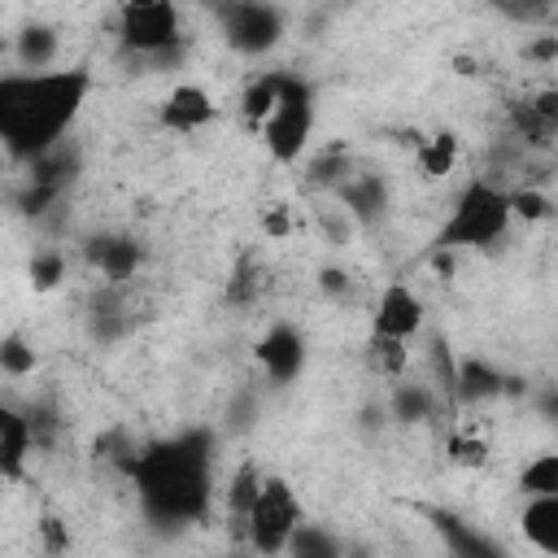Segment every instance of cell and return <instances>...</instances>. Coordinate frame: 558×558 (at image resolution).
<instances>
[{
    "label": "cell",
    "instance_id": "cell-16",
    "mask_svg": "<svg viewBox=\"0 0 558 558\" xmlns=\"http://www.w3.org/2000/svg\"><path fill=\"white\" fill-rule=\"evenodd\" d=\"M440 405H449V401L436 392L432 379H405V375L392 379L388 401H384L388 418H397V423H432L440 414Z\"/></svg>",
    "mask_w": 558,
    "mask_h": 558
},
{
    "label": "cell",
    "instance_id": "cell-27",
    "mask_svg": "<svg viewBox=\"0 0 558 558\" xmlns=\"http://www.w3.org/2000/svg\"><path fill=\"white\" fill-rule=\"evenodd\" d=\"M262 288H266V270L253 257H240L235 270H231V279H227V301L231 305H253Z\"/></svg>",
    "mask_w": 558,
    "mask_h": 558
},
{
    "label": "cell",
    "instance_id": "cell-7",
    "mask_svg": "<svg viewBox=\"0 0 558 558\" xmlns=\"http://www.w3.org/2000/svg\"><path fill=\"white\" fill-rule=\"evenodd\" d=\"M205 9L235 57H266L283 44L288 17L279 0H205Z\"/></svg>",
    "mask_w": 558,
    "mask_h": 558
},
{
    "label": "cell",
    "instance_id": "cell-20",
    "mask_svg": "<svg viewBox=\"0 0 558 558\" xmlns=\"http://www.w3.org/2000/svg\"><path fill=\"white\" fill-rule=\"evenodd\" d=\"M506 392V375L497 366H488L484 357H462L458 371H453V401H466V405H484V401H497Z\"/></svg>",
    "mask_w": 558,
    "mask_h": 558
},
{
    "label": "cell",
    "instance_id": "cell-9",
    "mask_svg": "<svg viewBox=\"0 0 558 558\" xmlns=\"http://www.w3.org/2000/svg\"><path fill=\"white\" fill-rule=\"evenodd\" d=\"M423 323H427L423 296H418L410 283H401V279L384 283V292H379L375 305H371V331L397 336V340H414V336L423 331Z\"/></svg>",
    "mask_w": 558,
    "mask_h": 558
},
{
    "label": "cell",
    "instance_id": "cell-18",
    "mask_svg": "<svg viewBox=\"0 0 558 558\" xmlns=\"http://www.w3.org/2000/svg\"><path fill=\"white\" fill-rule=\"evenodd\" d=\"M9 57L17 70H52L61 57V31L48 22H26L13 39H9Z\"/></svg>",
    "mask_w": 558,
    "mask_h": 558
},
{
    "label": "cell",
    "instance_id": "cell-31",
    "mask_svg": "<svg viewBox=\"0 0 558 558\" xmlns=\"http://www.w3.org/2000/svg\"><path fill=\"white\" fill-rule=\"evenodd\" d=\"M558 57V35L554 31H536L532 44H523V61H536V65H554Z\"/></svg>",
    "mask_w": 558,
    "mask_h": 558
},
{
    "label": "cell",
    "instance_id": "cell-8",
    "mask_svg": "<svg viewBox=\"0 0 558 558\" xmlns=\"http://www.w3.org/2000/svg\"><path fill=\"white\" fill-rule=\"evenodd\" d=\"M331 201L353 218V227H379L392 209V187L379 170H362L353 166V174L331 192Z\"/></svg>",
    "mask_w": 558,
    "mask_h": 558
},
{
    "label": "cell",
    "instance_id": "cell-30",
    "mask_svg": "<svg viewBox=\"0 0 558 558\" xmlns=\"http://www.w3.org/2000/svg\"><path fill=\"white\" fill-rule=\"evenodd\" d=\"M314 288H318L323 296H331V301H349V296H353V275H349L344 266H323V270L314 275Z\"/></svg>",
    "mask_w": 558,
    "mask_h": 558
},
{
    "label": "cell",
    "instance_id": "cell-17",
    "mask_svg": "<svg viewBox=\"0 0 558 558\" xmlns=\"http://www.w3.org/2000/svg\"><path fill=\"white\" fill-rule=\"evenodd\" d=\"M257 484H262V471L253 462H240L227 484L218 488V506H222V527L244 545V519H248V506L257 497Z\"/></svg>",
    "mask_w": 558,
    "mask_h": 558
},
{
    "label": "cell",
    "instance_id": "cell-33",
    "mask_svg": "<svg viewBox=\"0 0 558 558\" xmlns=\"http://www.w3.org/2000/svg\"><path fill=\"white\" fill-rule=\"evenodd\" d=\"M262 231H266L270 240H283V235L292 231V218H288V205H270V209L262 214Z\"/></svg>",
    "mask_w": 558,
    "mask_h": 558
},
{
    "label": "cell",
    "instance_id": "cell-21",
    "mask_svg": "<svg viewBox=\"0 0 558 558\" xmlns=\"http://www.w3.org/2000/svg\"><path fill=\"white\" fill-rule=\"evenodd\" d=\"M362 362H366V371H371L375 379L392 384V379L410 375L414 353H410V340H397V336H379V331H371V336H366V344H362Z\"/></svg>",
    "mask_w": 558,
    "mask_h": 558
},
{
    "label": "cell",
    "instance_id": "cell-5",
    "mask_svg": "<svg viewBox=\"0 0 558 558\" xmlns=\"http://www.w3.org/2000/svg\"><path fill=\"white\" fill-rule=\"evenodd\" d=\"M113 31L122 52L135 61H170L183 48V17L174 0H118Z\"/></svg>",
    "mask_w": 558,
    "mask_h": 558
},
{
    "label": "cell",
    "instance_id": "cell-26",
    "mask_svg": "<svg viewBox=\"0 0 558 558\" xmlns=\"http://www.w3.org/2000/svg\"><path fill=\"white\" fill-rule=\"evenodd\" d=\"M453 161H458V135L453 131H436L432 140L418 144V170L427 179H445L453 170Z\"/></svg>",
    "mask_w": 558,
    "mask_h": 558
},
{
    "label": "cell",
    "instance_id": "cell-4",
    "mask_svg": "<svg viewBox=\"0 0 558 558\" xmlns=\"http://www.w3.org/2000/svg\"><path fill=\"white\" fill-rule=\"evenodd\" d=\"M314 118H318V105H314L310 78H301V74H292V70H275V100H270L266 118L257 122L270 161L296 166V161L310 153Z\"/></svg>",
    "mask_w": 558,
    "mask_h": 558
},
{
    "label": "cell",
    "instance_id": "cell-35",
    "mask_svg": "<svg viewBox=\"0 0 558 558\" xmlns=\"http://www.w3.org/2000/svg\"><path fill=\"white\" fill-rule=\"evenodd\" d=\"M506 4H514V0H488V9L497 13V9H506Z\"/></svg>",
    "mask_w": 558,
    "mask_h": 558
},
{
    "label": "cell",
    "instance_id": "cell-34",
    "mask_svg": "<svg viewBox=\"0 0 558 558\" xmlns=\"http://www.w3.org/2000/svg\"><path fill=\"white\" fill-rule=\"evenodd\" d=\"M353 4H362V0H327V13H344V9H353Z\"/></svg>",
    "mask_w": 558,
    "mask_h": 558
},
{
    "label": "cell",
    "instance_id": "cell-25",
    "mask_svg": "<svg viewBox=\"0 0 558 558\" xmlns=\"http://www.w3.org/2000/svg\"><path fill=\"white\" fill-rule=\"evenodd\" d=\"M519 493L532 497V493H558V453L554 449H541L532 453L523 466H519Z\"/></svg>",
    "mask_w": 558,
    "mask_h": 558
},
{
    "label": "cell",
    "instance_id": "cell-19",
    "mask_svg": "<svg viewBox=\"0 0 558 558\" xmlns=\"http://www.w3.org/2000/svg\"><path fill=\"white\" fill-rule=\"evenodd\" d=\"M301 161H305V187H310L314 196H331V192L353 174V166H357V157H353L344 144H323V148L305 153Z\"/></svg>",
    "mask_w": 558,
    "mask_h": 558
},
{
    "label": "cell",
    "instance_id": "cell-6",
    "mask_svg": "<svg viewBox=\"0 0 558 558\" xmlns=\"http://www.w3.org/2000/svg\"><path fill=\"white\" fill-rule=\"evenodd\" d=\"M301 519H305V506H301V493L292 488V480L288 475H262L257 497H253L248 519H244V545L262 558H279Z\"/></svg>",
    "mask_w": 558,
    "mask_h": 558
},
{
    "label": "cell",
    "instance_id": "cell-3",
    "mask_svg": "<svg viewBox=\"0 0 558 558\" xmlns=\"http://www.w3.org/2000/svg\"><path fill=\"white\" fill-rule=\"evenodd\" d=\"M510 227H514L510 192L488 174H471L453 192L436 244L445 253H488L510 235Z\"/></svg>",
    "mask_w": 558,
    "mask_h": 558
},
{
    "label": "cell",
    "instance_id": "cell-13",
    "mask_svg": "<svg viewBox=\"0 0 558 558\" xmlns=\"http://www.w3.org/2000/svg\"><path fill=\"white\" fill-rule=\"evenodd\" d=\"M214 113H218V105L201 83H174L157 105V122L174 135H196L201 126L214 122Z\"/></svg>",
    "mask_w": 558,
    "mask_h": 558
},
{
    "label": "cell",
    "instance_id": "cell-32",
    "mask_svg": "<svg viewBox=\"0 0 558 558\" xmlns=\"http://www.w3.org/2000/svg\"><path fill=\"white\" fill-rule=\"evenodd\" d=\"M484 453H488V449H484L480 440H466V436H453V440H449V458L462 462V466H480Z\"/></svg>",
    "mask_w": 558,
    "mask_h": 558
},
{
    "label": "cell",
    "instance_id": "cell-36",
    "mask_svg": "<svg viewBox=\"0 0 558 558\" xmlns=\"http://www.w3.org/2000/svg\"><path fill=\"white\" fill-rule=\"evenodd\" d=\"M0 157H4V153H0Z\"/></svg>",
    "mask_w": 558,
    "mask_h": 558
},
{
    "label": "cell",
    "instance_id": "cell-2",
    "mask_svg": "<svg viewBox=\"0 0 558 558\" xmlns=\"http://www.w3.org/2000/svg\"><path fill=\"white\" fill-rule=\"evenodd\" d=\"M92 96V70H4L0 74V153L17 166L61 144Z\"/></svg>",
    "mask_w": 558,
    "mask_h": 558
},
{
    "label": "cell",
    "instance_id": "cell-11",
    "mask_svg": "<svg viewBox=\"0 0 558 558\" xmlns=\"http://www.w3.org/2000/svg\"><path fill=\"white\" fill-rule=\"evenodd\" d=\"M135 323H140V305L131 301V283H105L100 279L96 296L87 301V331L109 344V340L131 336Z\"/></svg>",
    "mask_w": 558,
    "mask_h": 558
},
{
    "label": "cell",
    "instance_id": "cell-29",
    "mask_svg": "<svg viewBox=\"0 0 558 558\" xmlns=\"http://www.w3.org/2000/svg\"><path fill=\"white\" fill-rule=\"evenodd\" d=\"M65 279V253L61 248H39L35 257H31V283L39 288V292H48V288H57Z\"/></svg>",
    "mask_w": 558,
    "mask_h": 558
},
{
    "label": "cell",
    "instance_id": "cell-22",
    "mask_svg": "<svg viewBox=\"0 0 558 558\" xmlns=\"http://www.w3.org/2000/svg\"><path fill=\"white\" fill-rule=\"evenodd\" d=\"M35 366H39L35 340L22 336V331H4V336H0V375H4V379H31Z\"/></svg>",
    "mask_w": 558,
    "mask_h": 558
},
{
    "label": "cell",
    "instance_id": "cell-24",
    "mask_svg": "<svg viewBox=\"0 0 558 558\" xmlns=\"http://www.w3.org/2000/svg\"><path fill=\"white\" fill-rule=\"evenodd\" d=\"M344 549V541H336L323 523H296V532H292V541H288V558H336Z\"/></svg>",
    "mask_w": 558,
    "mask_h": 558
},
{
    "label": "cell",
    "instance_id": "cell-28",
    "mask_svg": "<svg viewBox=\"0 0 558 558\" xmlns=\"http://www.w3.org/2000/svg\"><path fill=\"white\" fill-rule=\"evenodd\" d=\"M270 100H275V70H262V74H257V78L244 87V96H240V109H244V118L257 126V122L266 118Z\"/></svg>",
    "mask_w": 558,
    "mask_h": 558
},
{
    "label": "cell",
    "instance_id": "cell-15",
    "mask_svg": "<svg viewBox=\"0 0 558 558\" xmlns=\"http://www.w3.org/2000/svg\"><path fill=\"white\" fill-rule=\"evenodd\" d=\"M523 545L541 558H558V493H532L519 510Z\"/></svg>",
    "mask_w": 558,
    "mask_h": 558
},
{
    "label": "cell",
    "instance_id": "cell-14",
    "mask_svg": "<svg viewBox=\"0 0 558 558\" xmlns=\"http://www.w3.org/2000/svg\"><path fill=\"white\" fill-rule=\"evenodd\" d=\"M31 453H35V436L26 410L0 397V480H26Z\"/></svg>",
    "mask_w": 558,
    "mask_h": 558
},
{
    "label": "cell",
    "instance_id": "cell-1",
    "mask_svg": "<svg viewBox=\"0 0 558 558\" xmlns=\"http://www.w3.org/2000/svg\"><path fill=\"white\" fill-rule=\"evenodd\" d=\"M126 484L135 488L148 523H205L214 510V436L187 427L161 440H144L126 471Z\"/></svg>",
    "mask_w": 558,
    "mask_h": 558
},
{
    "label": "cell",
    "instance_id": "cell-12",
    "mask_svg": "<svg viewBox=\"0 0 558 558\" xmlns=\"http://www.w3.org/2000/svg\"><path fill=\"white\" fill-rule=\"evenodd\" d=\"M83 257L87 266L105 279V283H131L144 266V244L135 235H122V231H105V235H92L83 244Z\"/></svg>",
    "mask_w": 558,
    "mask_h": 558
},
{
    "label": "cell",
    "instance_id": "cell-23",
    "mask_svg": "<svg viewBox=\"0 0 558 558\" xmlns=\"http://www.w3.org/2000/svg\"><path fill=\"white\" fill-rule=\"evenodd\" d=\"M436 532L445 536V549H449L453 558H488V554H497V545H493L488 536L471 532L466 523H458V519H449V514H436Z\"/></svg>",
    "mask_w": 558,
    "mask_h": 558
},
{
    "label": "cell",
    "instance_id": "cell-10",
    "mask_svg": "<svg viewBox=\"0 0 558 558\" xmlns=\"http://www.w3.org/2000/svg\"><path fill=\"white\" fill-rule=\"evenodd\" d=\"M253 357H257V366H262V375H266L270 384H292V379L305 371L310 349H305L301 327H292V323H270V327L262 331Z\"/></svg>",
    "mask_w": 558,
    "mask_h": 558
}]
</instances>
